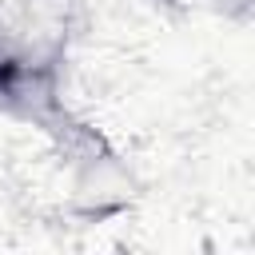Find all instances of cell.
I'll use <instances>...</instances> for the list:
<instances>
[{"instance_id": "7a4b0ae2", "label": "cell", "mask_w": 255, "mask_h": 255, "mask_svg": "<svg viewBox=\"0 0 255 255\" xmlns=\"http://www.w3.org/2000/svg\"><path fill=\"white\" fill-rule=\"evenodd\" d=\"M4 80H8V60H4V52H0V108H4Z\"/></svg>"}, {"instance_id": "6da1fadb", "label": "cell", "mask_w": 255, "mask_h": 255, "mask_svg": "<svg viewBox=\"0 0 255 255\" xmlns=\"http://www.w3.org/2000/svg\"><path fill=\"white\" fill-rule=\"evenodd\" d=\"M76 0H0V52L12 68L64 72Z\"/></svg>"}]
</instances>
